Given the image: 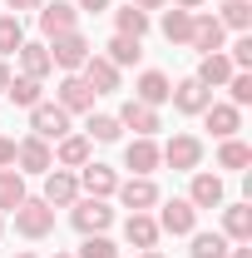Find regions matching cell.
I'll return each mask as SVG.
<instances>
[{
    "instance_id": "cell-18",
    "label": "cell",
    "mask_w": 252,
    "mask_h": 258,
    "mask_svg": "<svg viewBox=\"0 0 252 258\" xmlns=\"http://www.w3.org/2000/svg\"><path fill=\"white\" fill-rule=\"evenodd\" d=\"M15 60H20V75H30V80H50L55 75V60H50V45L45 40H25L15 50Z\"/></svg>"
},
{
    "instance_id": "cell-34",
    "label": "cell",
    "mask_w": 252,
    "mask_h": 258,
    "mask_svg": "<svg viewBox=\"0 0 252 258\" xmlns=\"http://www.w3.org/2000/svg\"><path fill=\"white\" fill-rule=\"evenodd\" d=\"M124 129H119V119L114 114H89V124H84V139L89 144H114Z\"/></svg>"
},
{
    "instance_id": "cell-24",
    "label": "cell",
    "mask_w": 252,
    "mask_h": 258,
    "mask_svg": "<svg viewBox=\"0 0 252 258\" xmlns=\"http://www.w3.org/2000/svg\"><path fill=\"white\" fill-rule=\"evenodd\" d=\"M79 75H84V85H89L94 95H114V90H119V70L104 60V55H89Z\"/></svg>"
},
{
    "instance_id": "cell-38",
    "label": "cell",
    "mask_w": 252,
    "mask_h": 258,
    "mask_svg": "<svg viewBox=\"0 0 252 258\" xmlns=\"http://www.w3.org/2000/svg\"><path fill=\"white\" fill-rule=\"evenodd\" d=\"M222 55L232 60V70H252V35H237L232 45H222Z\"/></svg>"
},
{
    "instance_id": "cell-49",
    "label": "cell",
    "mask_w": 252,
    "mask_h": 258,
    "mask_svg": "<svg viewBox=\"0 0 252 258\" xmlns=\"http://www.w3.org/2000/svg\"><path fill=\"white\" fill-rule=\"evenodd\" d=\"M15 258H35V253H15Z\"/></svg>"
},
{
    "instance_id": "cell-5",
    "label": "cell",
    "mask_w": 252,
    "mask_h": 258,
    "mask_svg": "<svg viewBox=\"0 0 252 258\" xmlns=\"http://www.w3.org/2000/svg\"><path fill=\"white\" fill-rule=\"evenodd\" d=\"M119 204H124L129 214H149V209H158L163 204V194H158L154 179H144V174H129V179H119Z\"/></svg>"
},
{
    "instance_id": "cell-23",
    "label": "cell",
    "mask_w": 252,
    "mask_h": 258,
    "mask_svg": "<svg viewBox=\"0 0 252 258\" xmlns=\"http://www.w3.org/2000/svg\"><path fill=\"white\" fill-rule=\"evenodd\" d=\"M124 238H129V248L144 253V248H158L163 233H158V219H154V214H129V219H124Z\"/></svg>"
},
{
    "instance_id": "cell-48",
    "label": "cell",
    "mask_w": 252,
    "mask_h": 258,
    "mask_svg": "<svg viewBox=\"0 0 252 258\" xmlns=\"http://www.w3.org/2000/svg\"><path fill=\"white\" fill-rule=\"evenodd\" d=\"M55 258H74V253H55Z\"/></svg>"
},
{
    "instance_id": "cell-42",
    "label": "cell",
    "mask_w": 252,
    "mask_h": 258,
    "mask_svg": "<svg viewBox=\"0 0 252 258\" xmlns=\"http://www.w3.org/2000/svg\"><path fill=\"white\" fill-rule=\"evenodd\" d=\"M129 5H139V10H149V15H154V10H163V5H168V0H129Z\"/></svg>"
},
{
    "instance_id": "cell-7",
    "label": "cell",
    "mask_w": 252,
    "mask_h": 258,
    "mask_svg": "<svg viewBox=\"0 0 252 258\" xmlns=\"http://www.w3.org/2000/svg\"><path fill=\"white\" fill-rule=\"evenodd\" d=\"M30 134H40L45 144H55V139L74 134V129H69V114H64L55 99H40V104L30 109Z\"/></svg>"
},
{
    "instance_id": "cell-45",
    "label": "cell",
    "mask_w": 252,
    "mask_h": 258,
    "mask_svg": "<svg viewBox=\"0 0 252 258\" xmlns=\"http://www.w3.org/2000/svg\"><path fill=\"white\" fill-rule=\"evenodd\" d=\"M5 90H10V64L0 60V95H5Z\"/></svg>"
},
{
    "instance_id": "cell-6",
    "label": "cell",
    "mask_w": 252,
    "mask_h": 258,
    "mask_svg": "<svg viewBox=\"0 0 252 258\" xmlns=\"http://www.w3.org/2000/svg\"><path fill=\"white\" fill-rule=\"evenodd\" d=\"M15 169H20V174H40V179H45V174L55 169V149H50L40 134H25V139H15Z\"/></svg>"
},
{
    "instance_id": "cell-14",
    "label": "cell",
    "mask_w": 252,
    "mask_h": 258,
    "mask_svg": "<svg viewBox=\"0 0 252 258\" xmlns=\"http://www.w3.org/2000/svg\"><path fill=\"white\" fill-rule=\"evenodd\" d=\"M74 179H79V194H89V199H114V189H119V174L109 164H99V159L74 169Z\"/></svg>"
},
{
    "instance_id": "cell-4",
    "label": "cell",
    "mask_w": 252,
    "mask_h": 258,
    "mask_svg": "<svg viewBox=\"0 0 252 258\" xmlns=\"http://www.w3.org/2000/svg\"><path fill=\"white\" fill-rule=\"evenodd\" d=\"M15 233H20V238H50V233H55V209H50L45 199H25V204L15 209Z\"/></svg>"
},
{
    "instance_id": "cell-36",
    "label": "cell",
    "mask_w": 252,
    "mask_h": 258,
    "mask_svg": "<svg viewBox=\"0 0 252 258\" xmlns=\"http://www.w3.org/2000/svg\"><path fill=\"white\" fill-rule=\"evenodd\" d=\"M222 90H227V104L247 109V104H252V70H232V80H227Z\"/></svg>"
},
{
    "instance_id": "cell-31",
    "label": "cell",
    "mask_w": 252,
    "mask_h": 258,
    "mask_svg": "<svg viewBox=\"0 0 252 258\" xmlns=\"http://www.w3.org/2000/svg\"><path fill=\"white\" fill-rule=\"evenodd\" d=\"M10 104H20V109H35L40 99H45V80H30V75H10Z\"/></svg>"
},
{
    "instance_id": "cell-15",
    "label": "cell",
    "mask_w": 252,
    "mask_h": 258,
    "mask_svg": "<svg viewBox=\"0 0 252 258\" xmlns=\"http://www.w3.org/2000/svg\"><path fill=\"white\" fill-rule=\"evenodd\" d=\"M203 129H213V139H237V129H242V109L227 104V99H213V104L203 109Z\"/></svg>"
},
{
    "instance_id": "cell-41",
    "label": "cell",
    "mask_w": 252,
    "mask_h": 258,
    "mask_svg": "<svg viewBox=\"0 0 252 258\" xmlns=\"http://www.w3.org/2000/svg\"><path fill=\"white\" fill-rule=\"evenodd\" d=\"M5 5H10V15H25V10H40L45 0H5Z\"/></svg>"
},
{
    "instance_id": "cell-33",
    "label": "cell",
    "mask_w": 252,
    "mask_h": 258,
    "mask_svg": "<svg viewBox=\"0 0 252 258\" xmlns=\"http://www.w3.org/2000/svg\"><path fill=\"white\" fill-rule=\"evenodd\" d=\"M20 45H25V25H20V15L0 10V60H5V55H15Z\"/></svg>"
},
{
    "instance_id": "cell-12",
    "label": "cell",
    "mask_w": 252,
    "mask_h": 258,
    "mask_svg": "<svg viewBox=\"0 0 252 258\" xmlns=\"http://www.w3.org/2000/svg\"><path fill=\"white\" fill-rule=\"evenodd\" d=\"M158 233H173V238L198 233V209H193L188 199H168V204L158 209Z\"/></svg>"
},
{
    "instance_id": "cell-26",
    "label": "cell",
    "mask_w": 252,
    "mask_h": 258,
    "mask_svg": "<svg viewBox=\"0 0 252 258\" xmlns=\"http://www.w3.org/2000/svg\"><path fill=\"white\" fill-rule=\"evenodd\" d=\"M30 199V189H25V174L10 164V169H0V214H15L20 204Z\"/></svg>"
},
{
    "instance_id": "cell-35",
    "label": "cell",
    "mask_w": 252,
    "mask_h": 258,
    "mask_svg": "<svg viewBox=\"0 0 252 258\" xmlns=\"http://www.w3.org/2000/svg\"><path fill=\"white\" fill-rule=\"evenodd\" d=\"M188 238H193V248H188L193 258H227V248H232L218 228H213V233H188Z\"/></svg>"
},
{
    "instance_id": "cell-9",
    "label": "cell",
    "mask_w": 252,
    "mask_h": 258,
    "mask_svg": "<svg viewBox=\"0 0 252 258\" xmlns=\"http://www.w3.org/2000/svg\"><path fill=\"white\" fill-rule=\"evenodd\" d=\"M94 90L84 85V75H64L60 85H55V104H60L64 114H94Z\"/></svg>"
},
{
    "instance_id": "cell-17",
    "label": "cell",
    "mask_w": 252,
    "mask_h": 258,
    "mask_svg": "<svg viewBox=\"0 0 252 258\" xmlns=\"http://www.w3.org/2000/svg\"><path fill=\"white\" fill-rule=\"evenodd\" d=\"M158 164H163V154H158V139H129V144H124V169H129V174H144V179H154Z\"/></svg>"
},
{
    "instance_id": "cell-28",
    "label": "cell",
    "mask_w": 252,
    "mask_h": 258,
    "mask_svg": "<svg viewBox=\"0 0 252 258\" xmlns=\"http://www.w3.org/2000/svg\"><path fill=\"white\" fill-rule=\"evenodd\" d=\"M158 30H163V40L168 45H188V35H193V10H163V20H158Z\"/></svg>"
},
{
    "instance_id": "cell-8",
    "label": "cell",
    "mask_w": 252,
    "mask_h": 258,
    "mask_svg": "<svg viewBox=\"0 0 252 258\" xmlns=\"http://www.w3.org/2000/svg\"><path fill=\"white\" fill-rule=\"evenodd\" d=\"M35 20H40V35H45V40L79 30V10H74V0H50V5H40Z\"/></svg>"
},
{
    "instance_id": "cell-37",
    "label": "cell",
    "mask_w": 252,
    "mask_h": 258,
    "mask_svg": "<svg viewBox=\"0 0 252 258\" xmlns=\"http://www.w3.org/2000/svg\"><path fill=\"white\" fill-rule=\"evenodd\" d=\"M74 258H119V248H114L109 233H84V243H79Z\"/></svg>"
},
{
    "instance_id": "cell-3",
    "label": "cell",
    "mask_w": 252,
    "mask_h": 258,
    "mask_svg": "<svg viewBox=\"0 0 252 258\" xmlns=\"http://www.w3.org/2000/svg\"><path fill=\"white\" fill-rule=\"evenodd\" d=\"M158 154H163L168 169L193 174V169H203V139H198V134H173L168 144H158Z\"/></svg>"
},
{
    "instance_id": "cell-19",
    "label": "cell",
    "mask_w": 252,
    "mask_h": 258,
    "mask_svg": "<svg viewBox=\"0 0 252 258\" xmlns=\"http://www.w3.org/2000/svg\"><path fill=\"white\" fill-rule=\"evenodd\" d=\"M89 159H94V144H89L84 134H64V139H55V169H84Z\"/></svg>"
},
{
    "instance_id": "cell-25",
    "label": "cell",
    "mask_w": 252,
    "mask_h": 258,
    "mask_svg": "<svg viewBox=\"0 0 252 258\" xmlns=\"http://www.w3.org/2000/svg\"><path fill=\"white\" fill-rule=\"evenodd\" d=\"M193 80H198V85H203V90H222V85H227V80H232V60H227V55H203V60H198V70H193Z\"/></svg>"
},
{
    "instance_id": "cell-43",
    "label": "cell",
    "mask_w": 252,
    "mask_h": 258,
    "mask_svg": "<svg viewBox=\"0 0 252 258\" xmlns=\"http://www.w3.org/2000/svg\"><path fill=\"white\" fill-rule=\"evenodd\" d=\"M227 258H252V243H232V248H227Z\"/></svg>"
},
{
    "instance_id": "cell-30",
    "label": "cell",
    "mask_w": 252,
    "mask_h": 258,
    "mask_svg": "<svg viewBox=\"0 0 252 258\" xmlns=\"http://www.w3.org/2000/svg\"><path fill=\"white\" fill-rule=\"evenodd\" d=\"M218 25H222V30L247 35L252 30V0H222V5H218Z\"/></svg>"
},
{
    "instance_id": "cell-39",
    "label": "cell",
    "mask_w": 252,
    "mask_h": 258,
    "mask_svg": "<svg viewBox=\"0 0 252 258\" xmlns=\"http://www.w3.org/2000/svg\"><path fill=\"white\" fill-rule=\"evenodd\" d=\"M109 5H114V0H74V10H79V15H104Z\"/></svg>"
},
{
    "instance_id": "cell-13",
    "label": "cell",
    "mask_w": 252,
    "mask_h": 258,
    "mask_svg": "<svg viewBox=\"0 0 252 258\" xmlns=\"http://www.w3.org/2000/svg\"><path fill=\"white\" fill-rule=\"evenodd\" d=\"M222 45H227V30L218 25V15H203V10H193V35H188V50H198V55H218Z\"/></svg>"
},
{
    "instance_id": "cell-44",
    "label": "cell",
    "mask_w": 252,
    "mask_h": 258,
    "mask_svg": "<svg viewBox=\"0 0 252 258\" xmlns=\"http://www.w3.org/2000/svg\"><path fill=\"white\" fill-rule=\"evenodd\" d=\"M168 5H178V10H203L208 0H168Z\"/></svg>"
},
{
    "instance_id": "cell-32",
    "label": "cell",
    "mask_w": 252,
    "mask_h": 258,
    "mask_svg": "<svg viewBox=\"0 0 252 258\" xmlns=\"http://www.w3.org/2000/svg\"><path fill=\"white\" fill-rule=\"evenodd\" d=\"M252 164V149L242 139H218V169H232V174H242Z\"/></svg>"
},
{
    "instance_id": "cell-22",
    "label": "cell",
    "mask_w": 252,
    "mask_h": 258,
    "mask_svg": "<svg viewBox=\"0 0 252 258\" xmlns=\"http://www.w3.org/2000/svg\"><path fill=\"white\" fill-rule=\"evenodd\" d=\"M173 109H178V114H203V109H208V104H213V90H203V85H198V80H178V85H173Z\"/></svg>"
},
{
    "instance_id": "cell-46",
    "label": "cell",
    "mask_w": 252,
    "mask_h": 258,
    "mask_svg": "<svg viewBox=\"0 0 252 258\" xmlns=\"http://www.w3.org/2000/svg\"><path fill=\"white\" fill-rule=\"evenodd\" d=\"M139 258H163V253H158V248H144V253H139Z\"/></svg>"
},
{
    "instance_id": "cell-20",
    "label": "cell",
    "mask_w": 252,
    "mask_h": 258,
    "mask_svg": "<svg viewBox=\"0 0 252 258\" xmlns=\"http://www.w3.org/2000/svg\"><path fill=\"white\" fill-rule=\"evenodd\" d=\"M168 95H173V80H168V75H163V70H144V75H139V80H134V99H139V104H168Z\"/></svg>"
},
{
    "instance_id": "cell-40",
    "label": "cell",
    "mask_w": 252,
    "mask_h": 258,
    "mask_svg": "<svg viewBox=\"0 0 252 258\" xmlns=\"http://www.w3.org/2000/svg\"><path fill=\"white\" fill-rule=\"evenodd\" d=\"M10 164H15V139L0 134V169H10Z\"/></svg>"
},
{
    "instance_id": "cell-16",
    "label": "cell",
    "mask_w": 252,
    "mask_h": 258,
    "mask_svg": "<svg viewBox=\"0 0 252 258\" xmlns=\"http://www.w3.org/2000/svg\"><path fill=\"white\" fill-rule=\"evenodd\" d=\"M50 209H69L74 199H79V179H74V169H50L45 174V194H40Z\"/></svg>"
},
{
    "instance_id": "cell-1",
    "label": "cell",
    "mask_w": 252,
    "mask_h": 258,
    "mask_svg": "<svg viewBox=\"0 0 252 258\" xmlns=\"http://www.w3.org/2000/svg\"><path fill=\"white\" fill-rule=\"evenodd\" d=\"M45 45H50V60H55V70H64V75H79V70H84V60L94 55V45H89L79 30L55 35V40H45Z\"/></svg>"
},
{
    "instance_id": "cell-27",
    "label": "cell",
    "mask_w": 252,
    "mask_h": 258,
    "mask_svg": "<svg viewBox=\"0 0 252 258\" xmlns=\"http://www.w3.org/2000/svg\"><path fill=\"white\" fill-rule=\"evenodd\" d=\"M154 25V15L149 10H139V5H124V10H114V35H129V40H144Z\"/></svg>"
},
{
    "instance_id": "cell-21",
    "label": "cell",
    "mask_w": 252,
    "mask_h": 258,
    "mask_svg": "<svg viewBox=\"0 0 252 258\" xmlns=\"http://www.w3.org/2000/svg\"><path fill=\"white\" fill-rule=\"evenodd\" d=\"M227 243H252V204H222V228Z\"/></svg>"
},
{
    "instance_id": "cell-29",
    "label": "cell",
    "mask_w": 252,
    "mask_h": 258,
    "mask_svg": "<svg viewBox=\"0 0 252 258\" xmlns=\"http://www.w3.org/2000/svg\"><path fill=\"white\" fill-rule=\"evenodd\" d=\"M104 60L114 64V70H124V64H139V60H144V40H129V35H114V40L104 45Z\"/></svg>"
},
{
    "instance_id": "cell-10",
    "label": "cell",
    "mask_w": 252,
    "mask_h": 258,
    "mask_svg": "<svg viewBox=\"0 0 252 258\" xmlns=\"http://www.w3.org/2000/svg\"><path fill=\"white\" fill-rule=\"evenodd\" d=\"M188 204L203 214V209H222L227 204V184L222 174H208V169H193V184H188Z\"/></svg>"
},
{
    "instance_id": "cell-2",
    "label": "cell",
    "mask_w": 252,
    "mask_h": 258,
    "mask_svg": "<svg viewBox=\"0 0 252 258\" xmlns=\"http://www.w3.org/2000/svg\"><path fill=\"white\" fill-rule=\"evenodd\" d=\"M69 224L79 228V233H109L114 209H109V199H89V194H79V199L69 204Z\"/></svg>"
},
{
    "instance_id": "cell-47",
    "label": "cell",
    "mask_w": 252,
    "mask_h": 258,
    "mask_svg": "<svg viewBox=\"0 0 252 258\" xmlns=\"http://www.w3.org/2000/svg\"><path fill=\"white\" fill-rule=\"evenodd\" d=\"M0 238H5V214H0Z\"/></svg>"
},
{
    "instance_id": "cell-11",
    "label": "cell",
    "mask_w": 252,
    "mask_h": 258,
    "mask_svg": "<svg viewBox=\"0 0 252 258\" xmlns=\"http://www.w3.org/2000/svg\"><path fill=\"white\" fill-rule=\"evenodd\" d=\"M114 119H119V129H134V139H154L158 129H163L158 109H154V104H139V99H124Z\"/></svg>"
}]
</instances>
